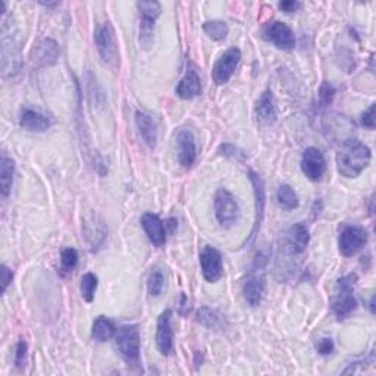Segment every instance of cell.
I'll use <instances>...</instances> for the list:
<instances>
[{
	"label": "cell",
	"instance_id": "6da1fadb",
	"mask_svg": "<svg viewBox=\"0 0 376 376\" xmlns=\"http://www.w3.org/2000/svg\"><path fill=\"white\" fill-rule=\"evenodd\" d=\"M372 161V152L366 144L357 140L344 143L337 154L338 172L346 178H357Z\"/></svg>",
	"mask_w": 376,
	"mask_h": 376
},
{
	"label": "cell",
	"instance_id": "7a4b0ae2",
	"mask_svg": "<svg viewBox=\"0 0 376 376\" xmlns=\"http://www.w3.org/2000/svg\"><path fill=\"white\" fill-rule=\"evenodd\" d=\"M356 282L357 277L354 274L342 277L337 282V292L332 301V312L338 320L349 318L357 309V300L354 297V285H356Z\"/></svg>",
	"mask_w": 376,
	"mask_h": 376
},
{
	"label": "cell",
	"instance_id": "3957f363",
	"mask_svg": "<svg viewBox=\"0 0 376 376\" xmlns=\"http://www.w3.org/2000/svg\"><path fill=\"white\" fill-rule=\"evenodd\" d=\"M215 216L222 228H231L239 216V206L237 198L226 188H219L213 200Z\"/></svg>",
	"mask_w": 376,
	"mask_h": 376
},
{
	"label": "cell",
	"instance_id": "277c9868",
	"mask_svg": "<svg viewBox=\"0 0 376 376\" xmlns=\"http://www.w3.org/2000/svg\"><path fill=\"white\" fill-rule=\"evenodd\" d=\"M118 351L127 363H139L140 360V329L137 325H125L115 336Z\"/></svg>",
	"mask_w": 376,
	"mask_h": 376
},
{
	"label": "cell",
	"instance_id": "5b68a950",
	"mask_svg": "<svg viewBox=\"0 0 376 376\" xmlns=\"http://www.w3.org/2000/svg\"><path fill=\"white\" fill-rule=\"evenodd\" d=\"M94 41H96L97 51L104 64L117 65L119 59L118 41L117 37H115V30L109 21L97 27L96 33H94Z\"/></svg>",
	"mask_w": 376,
	"mask_h": 376
},
{
	"label": "cell",
	"instance_id": "8992f818",
	"mask_svg": "<svg viewBox=\"0 0 376 376\" xmlns=\"http://www.w3.org/2000/svg\"><path fill=\"white\" fill-rule=\"evenodd\" d=\"M368 244V231L359 225H349L341 231L338 238L340 253L344 257L357 255Z\"/></svg>",
	"mask_w": 376,
	"mask_h": 376
},
{
	"label": "cell",
	"instance_id": "52a82bcc",
	"mask_svg": "<svg viewBox=\"0 0 376 376\" xmlns=\"http://www.w3.org/2000/svg\"><path fill=\"white\" fill-rule=\"evenodd\" d=\"M239 60H242V50L238 47H229L224 51V55L216 60L212 69V78L216 86H224L231 80Z\"/></svg>",
	"mask_w": 376,
	"mask_h": 376
},
{
	"label": "cell",
	"instance_id": "ba28073f",
	"mask_svg": "<svg viewBox=\"0 0 376 376\" xmlns=\"http://www.w3.org/2000/svg\"><path fill=\"white\" fill-rule=\"evenodd\" d=\"M248 178L252 181L253 185V191H255V225L252 233H250L248 238V244L255 242V238L257 233L260 231V226H262L263 222V216H265V204H266V193H265V183L262 180V176L257 175L256 172L250 171L248 172Z\"/></svg>",
	"mask_w": 376,
	"mask_h": 376
},
{
	"label": "cell",
	"instance_id": "9c48e42d",
	"mask_svg": "<svg viewBox=\"0 0 376 376\" xmlns=\"http://www.w3.org/2000/svg\"><path fill=\"white\" fill-rule=\"evenodd\" d=\"M200 266L203 278L211 284H215L224 277L222 255L212 246L203 247L200 253Z\"/></svg>",
	"mask_w": 376,
	"mask_h": 376
},
{
	"label": "cell",
	"instance_id": "30bf717a",
	"mask_svg": "<svg viewBox=\"0 0 376 376\" xmlns=\"http://www.w3.org/2000/svg\"><path fill=\"white\" fill-rule=\"evenodd\" d=\"M263 37L274 43L281 50H291L296 47V36L292 30L281 21H272L265 25Z\"/></svg>",
	"mask_w": 376,
	"mask_h": 376
},
{
	"label": "cell",
	"instance_id": "8fae6325",
	"mask_svg": "<svg viewBox=\"0 0 376 376\" xmlns=\"http://www.w3.org/2000/svg\"><path fill=\"white\" fill-rule=\"evenodd\" d=\"M137 9L141 18L140 41L144 46H148L149 41H152L154 21L159 18L162 8H161V3L158 2H139Z\"/></svg>",
	"mask_w": 376,
	"mask_h": 376
},
{
	"label": "cell",
	"instance_id": "7c38bea8",
	"mask_svg": "<svg viewBox=\"0 0 376 376\" xmlns=\"http://www.w3.org/2000/svg\"><path fill=\"white\" fill-rule=\"evenodd\" d=\"M301 171L310 181H319L327 171V162L323 153L316 148H309L301 156Z\"/></svg>",
	"mask_w": 376,
	"mask_h": 376
},
{
	"label": "cell",
	"instance_id": "4fadbf2b",
	"mask_svg": "<svg viewBox=\"0 0 376 376\" xmlns=\"http://www.w3.org/2000/svg\"><path fill=\"white\" fill-rule=\"evenodd\" d=\"M176 148H178V161L185 169H190L197 159L196 137L190 128H181L176 132Z\"/></svg>",
	"mask_w": 376,
	"mask_h": 376
},
{
	"label": "cell",
	"instance_id": "5bb4252c",
	"mask_svg": "<svg viewBox=\"0 0 376 376\" xmlns=\"http://www.w3.org/2000/svg\"><path fill=\"white\" fill-rule=\"evenodd\" d=\"M156 346L163 356H169L174 350V331H172V310L166 309L158 318L156 329Z\"/></svg>",
	"mask_w": 376,
	"mask_h": 376
},
{
	"label": "cell",
	"instance_id": "9a60e30c",
	"mask_svg": "<svg viewBox=\"0 0 376 376\" xmlns=\"http://www.w3.org/2000/svg\"><path fill=\"white\" fill-rule=\"evenodd\" d=\"M309 229L305 224L292 225L284 238V250L288 256H298L306 252L309 246Z\"/></svg>",
	"mask_w": 376,
	"mask_h": 376
},
{
	"label": "cell",
	"instance_id": "2e32d148",
	"mask_svg": "<svg viewBox=\"0 0 376 376\" xmlns=\"http://www.w3.org/2000/svg\"><path fill=\"white\" fill-rule=\"evenodd\" d=\"M265 287H266V282H265L263 270L253 269V272L250 274V277L244 281V285H243V294L250 307L260 306V303H262V298L265 294Z\"/></svg>",
	"mask_w": 376,
	"mask_h": 376
},
{
	"label": "cell",
	"instance_id": "e0dca14e",
	"mask_svg": "<svg viewBox=\"0 0 376 376\" xmlns=\"http://www.w3.org/2000/svg\"><path fill=\"white\" fill-rule=\"evenodd\" d=\"M141 226L152 244L162 247L166 243V226L158 215L144 213L141 218Z\"/></svg>",
	"mask_w": 376,
	"mask_h": 376
},
{
	"label": "cell",
	"instance_id": "ac0fdd59",
	"mask_svg": "<svg viewBox=\"0 0 376 376\" xmlns=\"http://www.w3.org/2000/svg\"><path fill=\"white\" fill-rule=\"evenodd\" d=\"M19 125L30 132H45L51 127V118L38 110L25 108L21 112Z\"/></svg>",
	"mask_w": 376,
	"mask_h": 376
},
{
	"label": "cell",
	"instance_id": "d6986e66",
	"mask_svg": "<svg viewBox=\"0 0 376 376\" xmlns=\"http://www.w3.org/2000/svg\"><path fill=\"white\" fill-rule=\"evenodd\" d=\"M256 118L260 124L263 125H272L278 118L277 110V102L274 97V93L270 90L263 91L262 96L257 100L255 108Z\"/></svg>",
	"mask_w": 376,
	"mask_h": 376
},
{
	"label": "cell",
	"instance_id": "ffe728a7",
	"mask_svg": "<svg viewBox=\"0 0 376 376\" xmlns=\"http://www.w3.org/2000/svg\"><path fill=\"white\" fill-rule=\"evenodd\" d=\"M202 94V80L194 69H187L185 75L176 86V96L184 100H191Z\"/></svg>",
	"mask_w": 376,
	"mask_h": 376
},
{
	"label": "cell",
	"instance_id": "44dd1931",
	"mask_svg": "<svg viewBox=\"0 0 376 376\" xmlns=\"http://www.w3.org/2000/svg\"><path fill=\"white\" fill-rule=\"evenodd\" d=\"M135 125H137L143 141L148 144L150 149H154L156 143H158V127H156V124L150 115L141 110L135 112Z\"/></svg>",
	"mask_w": 376,
	"mask_h": 376
},
{
	"label": "cell",
	"instance_id": "7402d4cb",
	"mask_svg": "<svg viewBox=\"0 0 376 376\" xmlns=\"http://www.w3.org/2000/svg\"><path fill=\"white\" fill-rule=\"evenodd\" d=\"M36 58L33 59L37 67H50L54 65L58 56H59V47L54 40H43L41 43L34 49Z\"/></svg>",
	"mask_w": 376,
	"mask_h": 376
},
{
	"label": "cell",
	"instance_id": "603a6c76",
	"mask_svg": "<svg viewBox=\"0 0 376 376\" xmlns=\"http://www.w3.org/2000/svg\"><path fill=\"white\" fill-rule=\"evenodd\" d=\"M15 175V162L8 158L6 154H2V161H0V193L2 197H8L10 190H12Z\"/></svg>",
	"mask_w": 376,
	"mask_h": 376
},
{
	"label": "cell",
	"instance_id": "cb8c5ba5",
	"mask_svg": "<svg viewBox=\"0 0 376 376\" xmlns=\"http://www.w3.org/2000/svg\"><path fill=\"white\" fill-rule=\"evenodd\" d=\"M115 336H117V328H115V323L109 318L99 316L93 322L91 337L97 342H106Z\"/></svg>",
	"mask_w": 376,
	"mask_h": 376
},
{
	"label": "cell",
	"instance_id": "d4e9b609",
	"mask_svg": "<svg viewBox=\"0 0 376 376\" xmlns=\"http://www.w3.org/2000/svg\"><path fill=\"white\" fill-rule=\"evenodd\" d=\"M277 200L279 207L284 209V211H292V209L298 207V197L294 191V188L288 184H282L278 191H277Z\"/></svg>",
	"mask_w": 376,
	"mask_h": 376
},
{
	"label": "cell",
	"instance_id": "484cf974",
	"mask_svg": "<svg viewBox=\"0 0 376 376\" xmlns=\"http://www.w3.org/2000/svg\"><path fill=\"white\" fill-rule=\"evenodd\" d=\"M97 284H99V279L94 274L87 272V274L82 275L81 284H80V291H81V297L84 298L87 303H91L94 300V294H96Z\"/></svg>",
	"mask_w": 376,
	"mask_h": 376
},
{
	"label": "cell",
	"instance_id": "4316f807",
	"mask_svg": "<svg viewBox=\"0 0 376 376\" xmlns=\"http://www.w3.org/2000/svg\"><path fill=\"white\" fill-rule=\"evenodd\" d=\"M203 30L209 37L216 41H221L228 36V25L224 21H206Z\"/></svg>",
	"mask_w": 376,
	"mask_h": 376
},
{
	"label": "cell",
	"instance_id": "83f0119b",
	"mask_svg": "<svg viewBox=\"0 0 376 376\" xmlns=\"http://www.w3.org/2000/svg\"><path fill=\"white\" fill-rule=\"evenodd\" d=\"M165 287V275L161 269H153L148 279V290L152 297H159Z\"/></svg>",
	"mask_w": 376,
	"mask_h": 376
},
{
	"label": "cell",
	"instance_id": "f1b7e54d",
	"mask_svg": "<svg viewBox=\"0 0 376 376\" xmlns=\"http://www.w3.org/2000/svg\"><path fill=\"white\" fill-rule=\"evenodd\" d=\"M78 263V252L75 248H65L62 250L60 255V265H62V270H65V272H71L72 269H74Z\"/></svg>",
	"mask_w": 376,
	"mask_h": 376
},
{
	"label": "cell",
	"instance_id": "f546056e",
	"mask_svg": "<svg viewBox=\"0 0 376 376\" xmlns=\"http://www.w3.org/2000/svg\"><path fill=\"white\" fill-rule=\"evenodd\" d=\"M336 94H337V90L336 87H333L331 82H322V86L319 89V104L322 108H327L329 106V104L333 102V99H336Z\"/></svg>",
	"mask_w": 376,
	"mask_h": 376
},
{
	"label": "cell",
	"instance_id": "4dcf8cb0",
	"mask_svg": "<svg viewBox=\"0 0 376 376\" xmlns=\"http://www.w3.org/2000/svg\"><path fill=\"white\" fill-rule=\"evenodd\" d=\"M27 359H28V344L21 340L16 344V350H15V366L18 369H24L27 366Z\"/></svg>",
	"mask_w": 376,
	"mask_h": 376
},
{
	"label": "cell",
	"instance_id": "1f68e13d",
	"mask_svg": "<svg viewBox=\"0 0 376 376\" xmlns=\"http://www.w3.org/2000/svg\"><path fill=\"white\" fill-rule=\"evenodd\" d=\"M219 153L235 161H246V153L243 150H239L238 148H235L234 144H229V143L222 144L221 148H219Z\"/></svg>",
	"mask_w": 376,
	"mask_h": 376
},
{
	"label": "cell",
	"instance_id": "d6a6232c",
	"mask_svg": "<svg viewBox=\"0 0 376 376\" xmlns=\"http://www.w3.org/2000/svg\"><path fill=\"white\" fill-rule=\"evenodd\" d=\"M198 322L207 328L218 327V318L215 316V313L207 307H203L202 310H198Z\"/></svg>",
	"mask_w": 376,
	"mask_h": 376
},
{
	"label": "cell",
	"instance_id": "836d02e7",
	"mask_svg": "<svg viewBox=\"0 0 376 376\" xmlns=\"http://www.w3.org/2000/svg\"><path fill=\"white\" fill-rule=\"evenodd\" d=\"M316 350L322 356H329L336 350V346H333V341L331 338H320L316 342Z\"/></svg>",
	"mask_w": 376,
	"mask_h": 376
},
{
	"label": "cell",
	"instance_id": "e575fe53",
	"mask_svg": "<svg viewBox=\"0 0 376 376\" xmlns=\"http://www.w3.org/2000/svg\"><path fill=\"white\" fill-rule=\"evenodd\" d=\"M362 125L369 130H375V104H371L369 109L362 115Z\"/></svg>",
	"mask_w": 376,
	"mask_h": 376
},
{
	"label": "cell",
	"instance_id": "d590c367",
	"mask_svg": "<svg viewBox=\"0 0 376 376\" xmlns=\"http://www.w3.org/2000/svg\"><path fill=\"white\" fill-rule=\"evenodd\" d=\"M0 274H2V294H5L8 287L10 285V282H12V279H14V272L6 265H2V270H0Z\"/></svg>",
	"mask_w": 376,
	"mask_h": 376
},
{
	"label": "cell",
	"instance_id": "8d00e7d4",
	"mask_svg": "<svg viewBox=\"0 0 376 376\" xmlns=\"http://www.w3.org/2000/svg\"><path fill=\"white\" fill-rule=\"evenodd\" d=\"M279 9L284 10L285 14H292V12H297V10L301 9V3L297 2V0H285V2H279Z\"/></svg>",
	"mask_w": 376,
	"mask_h": 376
},
{
	"label": "cell",
	"instance_id": "74e56055",
	"mask_svg": "<svg viewBox=\"0 0 376 376\" xmlns=\"http://www.w3.org/2000/svg\"><path fill=\"white\" fill-rule=\"evenodd\" d=\"M371 310H372V313L375 312V309H373V297L371 298Z\"/></svg>",
	"mask_w": 376,
	"mask_h": 376
}]
</instances>
